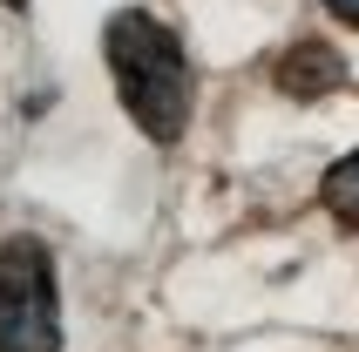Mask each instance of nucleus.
<instances>
[{
    "mask_svg": "<svg viewBox=\"0 0 359 352\" xmlns=\"http://www.w3.org/2000/svg\"><path fill=\"white\" fill-rule=\"evenodd\" d=\"M102 61L116 75V95L129 109L142 136L170 149V142L190 129V109H197V81H190V55H183V34L170 20L142 14V7H122L102 27Z\"/></svg>",
    "mask_w": 359,
    "mask_h": 352,
    "instance_id": "obj_1",
    "label": "nucleus"
},
{
    "mask_svg": "<svg viewBox=\"0 0 359 352\" xmlns=\"http://www.w3.org/2000/svg\"><path fill=\"white\" fill-rule=\"evenodd\" d=\"M0 352H61V292L41 237L0 244Z\"/></svg>",
    "mask_w": 359,
    "mask_h": 352,
    "instance_id": "obj_2",
    "label": "nucleus"
},
{
    "mask_svg": "<svg viewBox=\"0 0 359 352\" xmlns=\"http://www.w3.org/2000/svg\"><path fill=\"white\" fill-rule=\"evenodd\" d=\"M339 81H346V61H339V48H325V41H299V48L278 55V88L299 95V102L332 95Z\"/></svg>",
    "mask_w": 359,
    "mask_h": 352,
    "instance_id": "obj_3",
    "label": "nucleus"
},
{
    "mask_svg": "<svg viewBox=\"0 0 359 352\" xmlns=\"http://www.w3.org/2000/svg\"><path fill=\"white\" fill-rule=\"evenodd\" d=\"M319 196H325V210H332V224L359 231V149H353V156H339L332 170H325Z\"/></svg>",
    "mask_w": 359,
    "mask_h": 352,
    "instance_id": "obj_4",
    "label": "nucleus"
},
{
    "mask_svg": "<svg viewBox=\"0 0 359 352\" xmlns=\"http://www.w3.org/2000/svg\"><path fill=\"white\" fill-rule=\"evenodd\" d=\"M325 14L346 20V27H359V0H325Z\"/></svg>",
    "mask_w": 359,
    "mask_h": 352,
    "instance_id": "obj_5",
    "label": "nucleus"
},
{
    "mask_svg": "<svg viewBox=\"0 0 359 352\" xmlns=\"http://www.w3.org/2000/svg\"><path fill=\"white\" fill-rule=\"evenodd\" d=\"M7 7H14V14H20V7H27V0H7Z\"/></svg>",
    "mask_w": 359,
    "mask_h": 352,
    "instance_id": "obj_6",
    "label": "nucleus"
}]
</instances>
